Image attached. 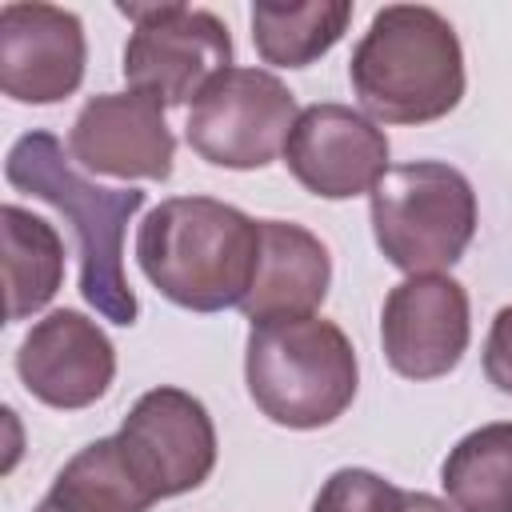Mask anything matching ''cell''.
Here are the masks:
<instances>
[{"instance_id": "1", "label": "cell", "mask_w": 512, "mask_h": 512, "mask_svg": "<svg viewBox=\"0 0 512 512\" xmlns=\"http://www.w3.org/2000/svg\"><path fill=\"white\" fill-rule=\"evenodd\" d=\"M136 264L176 308H240L260 264V220L212 196H168L136 228Z\"/></svg>"}, {"instance_id": "13", "label": "cell", "mask_w": 512, "mask_h": 512, "mask_svg": "<svg viewBox=\"0 0 512 512\" xmlns=\"http://www.w3.org/2000/svg\"><path fill=\"white\" fill-rule=\"evenodd\" d=\"M16 376L28 396L48 408L76 412L96 404L116 376L108 332L76 308H56L28 328L16 348Z\"/></svg>"}, {"instance_id": "17", "label": "cell", "mask_w": 512, "mask_h": 512, "mask_svg": "<svg viewBox=\"0 0 512 512\" xmlns=\"http://www.w3.org/2000/svg\"><path fill=\"white\" fill-rule=\"evenodd\" d=\"M440 484L456 512H512V420L460 436L440 464Z\"/></svg>"}, {"instance_id": "12", "label": "cell", "mask_w": 512, "mask_h": 512, "mask_svg": "<svg viewBox=\"0 0 512 512\" xmlns=\"http://www.w3.org/2000/svg\"><path fill=\"white\" fill-rule=\"evenodd\" d=\"M72 160L92 176L112 180H168L176 136L164 120V104L144 92L92 96L68 132Z\"/></svg>"}, {"instance_id": "11", "label": "cell", "mask_w": 512, "mask_h": 512, "mask_svg": "<svg viewBox=\"0 0 512 512\" xmlns=\"http://www.w3.org/2000/svg\"><path fill=\"white\" fill-rule=\"evenodd\" d=\"M88 64V40L76 12L56 4H4L0 8V88L16 104L68 100Z\"/></svg>"}, {"instance_id": "6", "label": "cell", "mask_w": 512, "mask_h": 512, "mask_svg": "<svg viewBox=\"0 0 512 512\" xmlns=\"http://www.w3.org/2000/svg\"><path fill=\"white\" fill-rule=\"evenodd\" d=\"M132 20L124 44V80L132 92L180 108L196 100L220 72L232 68L228 24L204 8L188 4H120Z\"/></svg>"}, {"instance_id": "7", "label": "cell", "mask_w": 512, "mask_h": 512, "mask_svg": "<svg viewBox=\"0 0 512 512\" xmlns=\"http://www.w3.org/2000/svg\"><path fill=\"white\" fill-rule=\"evenodd\" d=\"M296 116V96L276 72L228 68L192 100L184 140L200 160L216 168L252 172L284 156V140Z\"/></svg>"}, {"instance_id": "14", "label": "cell", "mask_w": 512, "mask_h": 512, "mask_svg": "<svg viewBox=\"0 0 512 512\" xmlns=\"http://www.w3.org/2000/svg\"><path fill=\"white\" fill-rule=\"evenodd\" d=\"M332 284L324 240L292 220H260V264L240 304L252 324L284 316H316Z\"/></svg>"}, {"instance_id": "19", "label": "cell", "mask_w": 512, "mask_h": 512, "mask_svg": "<svg viewBox=\"0 0 512 512\" xmlns=\"http://www.w3.org/2000/svg\"><path fill=\"white\" fill-rule=\"evenodd\" d=\"M408 492L396 488L392 480H384L372 468H336L316 500L312 512H404Z\"/></svg>"}, {"instance_id": "20", "label": "cell", "mask_w": 512, "mask_h": 512, "mask_svg": "<svg viewBox=\"0 0 512 512\" xmlns=\"http://www.w3.org/2000/svg\"><path fill=\"white\" fill-rule=\"evenodd\" d=\"M484 376L492 388L512 396V304L496 312L484 340Z\"/></svg>"}, {"instance_id": "2", "label": "cell", "mask_w": 512, "mask_h": 512, "mask_svg": "<svg viewBox=\"0 0 512 512\" xmlns=\"http://www.w3.org/2000/svg\"><path fill=\"white\" fill-rule=\"evenodd\" d=\"M72 152L44 132H24L4 156V180L16 192H28L60 208L76 224L80 244V296L108 324H136V292L124 280V228L144 208L140 188H96L72 168Z\"/></svg>"}, {"instance_id": "16", "label": "cell", "mask_w": 512, "mask_h": 512, "mask_svg": "<svg viewBox=\"0 0 512 512\" xmlns=\"http://www.w3.org/2000/svg\"><path fill=\"white\" fill-rule=\"evenodd\" d=\"M348 20V0H256L252 44L272 68H308L336 48Z\"/></svg>"}, {"instance_id": "18", "label": "cell", "mask_w": 512, "mask_h": 512, "mask_svg": "<svg viewBox=\"0 0 512 512\" xmlns=\"http://www.w3.org/2000/svg\"><path fill=\"white\" fill-rule=\"evenodd\" d=\"M48 500H56L64 512H148L156 504L144 492V484L132 476L116 436H100L84 444L56 472Z\"/></svg>"}, {"instance_id": "5", "label": "cell", "mask_w": 512, "mask_h": 512, "mask_svg": "<svg viewBox=\"0 0 512 512\" xmlns=\"http://www.w3.org/2000/svg\"><path fill=\"white\" fill-rule=\"evenodd\" d=\"M372 236L384 260L408 276L452 268L476 236V192L444 160L396 164L368 192Z\"/></svg>"}, {"instance_id": "9", "label": "cell", "mask_w": 512, "mask_h": 512, "mask_svg": "<svg viewBox=\"0 0 512 512\" xmlns=\"http://www.w3.org/2000/svg\"><path fill=\"white\" fill-rule=\"evenodd\" d=\"M472 340V308L460 280L444 272L400 280L380 308L384 360L404 380L448 376Z\"/></svg>"}, {"instance_id": "3", "label": "cell", "mask_w": 512, "mask_h": 512, "mask_svg": "<svg viewBox=\"0 0 512 512\" xmlns=\"http://www.w3.org/2000/svg\"><path fill=\"white\" fill-rule=\"evenodd\" d=\"M348 80L372 120L432 124L464 96L460 36L436 8L388 4L352 48Z\"/></svg>"}, {"instance_id": "15", "label": "cell", "mask_w": 512, "mask_h": 512, "mask_svg": "<svg viewBox=\"0 0 512 512\" xmlns=\"http://www.w3.org/2000/svg\"><path fill=\"white\" fill-rule=\"evenodd\" d=\"M0 240H4V288H8V320L36 316L64 284V240L60 232L32 216L20 204L0 208Z\"/></svg>"}, {"instance_id": "22", "label": "cell", "mask_w": 512, "mask_h": 512, "mask_svg": "<svg viewBox=\"0 0 512 512\" xmlns=\"http://www.w3.org/2000/svg\"><path fill=\"white\" fill-rule=\"evenodd\" d=\"M32 512H64V508H60V504H56V500H48V496H44V500H40V504H36V508H32Z\"/></svg>"}, {"instance_id": "4", "label": "cell", "mask_w": 512, "mask_h": 512, "mask_svg": "<svg viewBox=\"0 0 512 512\" xmlns=\"http://www.w3.org/2000/svg\"><path fill=\"white\" fill-rule=\"evenodd\" d=\"M244 384L260 416L280 428H328L356 400V348L324 316H284L252 324L244 344Z\"/></svg>"}, {"instance_id": "21", "label": "cell", "mask_w": 512, "mask_h": 512, "mask_svg": "<svg viewBox=\"0 0 512 512\" xmlns=\"http://www.w3.org/2000/svg\"><path fill=\"white\" fill-rule=\"evenodd\" d=\"M404 512H456V508H452V504H444V500H440V496H432V492H408Z\"/></svg>"}, {"instance_id": "10", "label": "cell", "mask_w": 512, "mask_h": 512, "mask_svg": "<svg viewBox=\"0 0 512 512\" xmlns=\"http://www.w3.org/2000/svg\"><path fill=\"white\" fill-rule=\"evenodd\" d=\"M284 164L304 192L352 200L372 192L388 172V136L348 104H308L284 140Z\"/></svg>"}, {"instance_id": "8", "label": "cell", "mask_w": 512, "mask_h": 512, "mask_svg": "<svg viewBox=\"0 0 512 512\" xmlns=\"http://www.w3.org/2000/svg\"><path fill=\"white\" fill-rule=\"evenodd\" d=\"M120 452L152 500L200 488L216 468V424L208 408L172 384L148 388L124 416Z\"/></svg>"}]
</instances>
